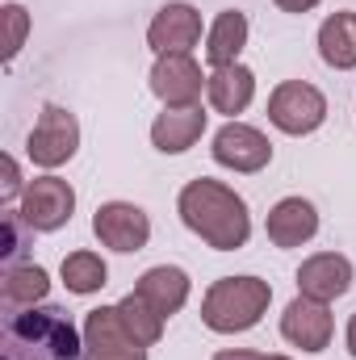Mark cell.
<instances>
[{
	"label": "cell",
	"mask_w": 356,
	"mask_h": 360,
	"mask_svg": "<svg viewBox=\"0 0 356 360\" xmlns=\"http://www.w3.org/2000/svg\"><path fill=\"white\" fill-rule=\"evenodd\" d=\"M268 302H272L268 281H260V276H222L201 297V323L218 335H239V331H252L265 319Z\"/></svg>",
	"instance_id": "3957f363"
},
{
	"label": "cell",
	"mask_w": 356,
	"mask_h": 360,
	"mask_svg": "<svg viewBox=\"0 0 356 360\" xmlns=\"http://www.w3.org/2000/svg\"><path fill=\"white\" fill-rule=\"evenodd\" d=\"M117 314H122V323H126V331L134 335V344H143V348H151V344H160V335H164V314L160 310H151L139 293H126L122 302H117Z\"/></svg>",
	"instance_id": "44dd1931"
},
{
	"label": "cell",
	"mask_w": 356,
	"mask_h": 360,
	"mask_svg": "<svg viewBox=\"0 0 356 360\" xmlns=\"http://www.w3.org/2000/svg\"><path fill=\"white\" fill-rule=\"evenodd\" d=\"M265 231L272 248H302V243H310L319 235V210L306 197H281L268 210Z\"/></svg>",
	"instance_id": "4fadbf2b"
},
{
	"label": "cell",
	"mask_w": 356,
	"mask_h": 360,
	"mask_svg": "<svg viewBox=\"0 0 356 360\" xmlns=\"http://www.w3.org/2000/svg\"><path fill=\"white\" fill-rule=\"evenodd\" d=\"M210 76H201V63L189 55V51H177V55H155V68H151V92L164 101V109H189L201 101V89H205Z\"/></svg>",
	"instance_id": "ba28073f"
},
{
	"label": "cell",
	"mask_w": 356,
	"mask_h": 360,
	"mask_svg": "<svg viewBox=\"0 0 356 360\" xmlns=\"http://www.w3.org/2000/svg\"><path fill=\"white\" fill-rule=\"evenodd\" d=\"M92 235H96L105 248L130 256V252H143V248H147V239H151V218H147V210L134 205V201H105V205H96V214H92Z\"/></svg>",
	"instance_id": "52a82bcc"
},
{
	"label": "cell",
	"mask_w": 356,
	"mask_h": 360,
	"mask_svg": "<svg viewBox=\"0 0 356 360\" xmlns=\"http://www.w3.org/2000/svg\"><path fill=\"white\" fill-rule=\"evenodd\" d=\"M17 214L25 218L30 231H42V235H46V231H59V226H68L72 214H76V188L59 176L30 180L25 193H21Z\"/></svg>",
	"instance_id": "8992f818"
},
{
	"label": "cell",
	"mask_w": 356,
	"mask_h": 360,
	"mask_svg": "<svg viewBox=\"0 0 356 360\" xmlns=\"http://www.w3.org/2000/svg\"><path fill=\"white\" fill-rule=\"evenodd\" d=\"M344 344H348V352H352V360H356V314L348 319V331H344Z\"/></svg>",
	"instance_id": "4316f807"
},
{
	"label": "cell",
	"mask_w": 356,
	"mask_h": 360,
	"mask_svg": "<svg viewBox=\"0 0 356 360\" xmlns=\"http://www.w3.org/2000/svg\"><path fill=\"white\" fill-rule=\"evenodd\" d=\"M84 360H147V348L126 340V344H101V348H84Z\"/></svg>",
	"instance_id": "7402d4cb"
},
{
	"label": "cell",
	"mask_w": 356,
	"mask_h": 360,
	"mask_svg": "<svg viewBox=\"0 0 356 360\" xmlns=\"http://www.w3.org/2000/svg\"><path fill=\"white\" fill-rule=\"evenodd\" d=\"M76 151H80V122H76V113L63 109V105H46V109L38 113V126L30 130L25 155H30L38 168L55 172V168H63Z\"/></svg>",
	"instance_id": "5b68a950"
},
{
	"label": "cell",
	"mask_w": 356,
	"mask_h": 360,
	"mask_svg": "<svg viewBox=\"0 0 356 360\" xmlns=\"http://www.w3.org/2000/svg\"><path fill=\"white\" fill-rule=\"evenodd\" d=\"M331 331H336V319H331L327 302H314L306 293H298L281 314V335L302 352H323L331 344Z\"/></svg>",
	"instance_id": "30bf717a"
},
{
	"label": "cell",
	"mask_w": 356,
	"mask_h": 360,
	"mask_svg": "<svg viewBox=\"0 0 356 360\" xmlns=\"http://www.w3.org/2000/svg\"><path fill=\"white\" fill-rule=\"evenodd\" d=\"M201 42V13L184 0H168L151 25H147V46L155 55H177V51H193Z\"/></svg>",
	"instance_id": "8fae6325"
},
{
	"label": "cell",
	"mask_w": 356,
	"mask_h": 360,
	"mask_svg": "<svg viewBox=\"0 0 356 360\" xmlns=\"http://www.w3.org/2000/svg\"><path fill=\"white\" fill-rule=\"evenodd\" d=\"M210 151H214L218 168H231V172H243V176H252V172H260V168L272 164V143L256 126H248V122H227L214 134Z\"/></svg>",
	"instance_id": "9c48e42d"
},
{
	"label": "cell",
	"mask_w": 356,
	"mask_h": 360,
	"mask_svg": "<svg viewBox=\"0 0 356 360\" xmlns=\"http://www.w3.org/2000/svg\"><path fill=\"white\" fill-rule=\"evenodd\" d=\"M4 21H8V46H4V55L13 59V55L21 51V42H25V30H30V13H25L21 4H4Z\"/></svg>",
	"instance_id": "603a6c76"
},
{
	"label": "cell",
	"mask_w": 356,
	"mask_h": 360,
	"mask_svg": "<svg viewBox=\"0 0 356 360\" xmlns=\"http://www.w3.org/2000/svg\"><path fill=\"white\" fill-rule=\"evenodd\" d=\"M0 293H4L8 310H30V306H38L51 293V276H46L42 264H13V269L4 272Z\"/></svg>",
	"instance_id": "d6986e66"
},
{
	"label": "cell",
	"mask_w": 356,
	"mask_h": 360,
	"mask_svg": "<svg viewBox=\"0 0 356 360\" xmlns=\"http://www.w3.org/2000/svg\"><path fill=\"white\" fill-rule=\"evenodd\" d=\"M214 360H268V356L252 352V348H222V352H214Z\"/></svg>",
	"instance_id": "d4e9b609"
},
{
	"label": "cell",
	"mask_w": 356,
	"mask_h": 360,
	"mask_svg": "<svg viewBox=\"0 0 356 360\" xmlns=\"http://www.w3.org/2000/svg\"><path fill=\"white\" fill-rule=\"evenodd\" d=\"M281 13H310V8H319L323 0H272Z\"/></svg>",
	"instance_id": "484cf974"
},
{
	"label": "cell",
	"mask_w": 356,
	"mask_h": 360,
	"mask_svg": "<svg viewBox=\"0 0 356 360\" xmlns=\"http://www.w3.org/2000/svg\"><path fill=\"white\" fill-rule=\"evenodd\" d=\"M59 276H63V285H68L72 293L89 297V293H101V289H105L109 269H105V260H101L96 252H72V256H63Z\"/></svg>",
	"instance_id": "ffe728a7"
},
{
	"label": "cell",
	"mask_w": 356,
	"mask_h": 360,
	"mask_svg": "<svg viewBox=\"0 0 356 360\" xmlns=\"http://www.w3.org/2000/svg\"><path fill=\"white\" fill-rule=\"evenodd\" d=\"M0 360H84V331L59 306H30L4 319Z\"/></svg>",
	"instance_id": "7a4b0ae2"
},
{
	"label": "cell",
	"mask_w": 356,
	"mask_h": 360,
	"mask_svg": "<svg viewBox=\"0 0 356 360\" xmlns=\"http://www.w3.org/2000/svg\"><path fill=\"white\" fill-rule=\"evenodd\" d=\"M243 46H248V17L239 8H222L214 17V25L205 30V59H210V68L239 63Z\"/></svg>",
	"instance_id": "e0dca14e"
},
{
	"label": "cell",
	"mask_w": 356,
	"mask_h": 360,
	"mask_svg": "<svg viewBox=\"0 0 356 360\" xmlns=\"http://www.w3.org/2000/svg\"><path fill=\"white\" fill-rule=\"evenodd\" d=\"M268 122L293 139L314 134L327 122V96L306 80H281L268 96Z\"/></svg>",
	"instance_id": "277c9868"
},
{
	"label": "cell",
	"mask_w": 356,
	"mask_h": 360,
	"mask_svg": "<svg viewBox=\"0 0 356 360\" xmlns=\"http://www.w3.org/2000/svg\"><path fill=\"white\" fill-rule=\"evenodd\" d=\"M205 96L214 105V113H227L231 122L252 105L256 96V72L243 68V63H231V68H214L210 80H205Z\"/></svg>",
	"instance_id": "5bb4252c"
},
{
	"label": "cell",
	"mask_w": 356,
	"mask_h": 360,
	"mask_svg": "<svg viewBox=\"0 0 356 360\" xmlns=\"http://www.w3.org/2000/svg\"><path fill=\"white\" fill-rule=\"evenodd\" d=\"M352 289V260L340 252H319L310 260H302L298 269V293L314 297V302H336Z\"/></svg>",
	"instance_id": "7c38bea8"
},
{
	"label": "cell",
	"mask_w": 356,
	"mask_h": 360,
	"mask_svg": "<svg viewBox=\"0 0 356 360\" xmlns=\"http://www.w3.org/2000/svg\"><path fill=\"white\" fill-rule=\"evenodd\" d=\"M205 109L201 105H189V109H164L155 122H151V143H155V151H164V155H180V151H189L201 134H205Z\"/></svg>",
	"instance_id": "9a60e30c"
},
{
	"label": "cell",
	"mask_w": 356,
	"mask_h": 360,
	"mask_svg": "<svg viewBox=\"0 0 356 360\" xmlns=\"http://www.w3.org/2000/svg\"><path fill=\"white\" fill-rule=\"evenodd\" d=\"M268 360H289V356H268Z\"/></svg>",
	"instance_id": "83f0119b"
},
{
	"label": "cell",
	"mask_w": 356,
	"mask_h": 360,
	"mask_svg": "<svg viewBox=\"0 0 356 360\" xmlns=\"http://www.w3.org/2000/svg\"><path fill=\"white\" fill-rule=\"evenodd\" d=\"M180 222L201 239L210 243L214 252H239L248 239H252V214H248V201L227 188L222 180H189L177 197Z\"/></svg>",
	"instance_id": "6da1fadb"
},
{
	"label": "cell",
	"mask_w": 356,
	"mask_h": 360,
	"mask_svg": "<svg viewBox=\"0 0 356 360\" xmlns=\"http://www.w3.org/2000/svg\"><path fill=\"white\" fill-rule=\"evenodd\" d=\"M319 55L327 68L336 72H352L356 68V13L340 8L319 25Z\"/></svg>",
	"instance_id": "ac0fdd59"
},
{
	"label": "cell",
	"mask_w": 356,
	"mask_h": 360,
	"mask_svg": "<svg viewBox=\"0 0 356 360\" xmlns=\"http://www.w3.org/2000/svg\"><path fill=\"white\" fill-rule=\"evenodd\" d=\"M189 272L177 269V264H155V269H147L139 276V285H134V293L151 306V310H160L164 319H172L180 306L189 302Z\"/></svg>",
	"instance_id": "2e32d148"
},
{
	"label": "cell",
	"mask_w": 356,
	"mask_h": 360,
	"mask_svg": "<svg viewBox=\"0 0 356 360\" xmlns=\"http://www.w3.org/2000/svg\"><path fill=\"white\" fill-rule=\"evenodd\" d=\"M0 164H4V180H0V197H4V205H8L13 197H21V193H25V184H21V168H17V160H13V155H4Z\"/></svg>",
	"instance_id": "cb8c5ba5"
}]
</instances>
